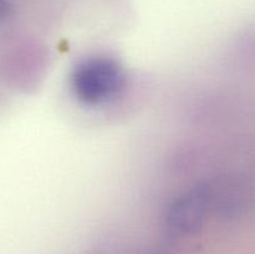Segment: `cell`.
<instances>
[{"label": "cell", "instance_id": "cell-1", "mask_svg": "<svg viewBox=\"0 0 255 254\" xmlns=\"http://www.w3.org/2000/svg\"><path fill=\"white\" fill-rule=\"evenodd\" d=\"M75 96L89 106H101L115 101L126 87L125 70L109 56H91L75 66L71 75Z\"/></svg>", "mask_w": 255, "mask_h": 254}, {"label": "cell", "instance_id": "cell-2", "mask_svg": "<svg viewBox=\"0 0 255 254\" xmlns=\"http://www.w3.org/2000/svg\"><path fill=\"white\" fill-rule=\"evenodd\" d=\"M204 201L201 194L189 193L176 201L167 216V224L171 232L178 236L194 233L202 226Z\"/></svg>", "mask_w": 255, "mask_h": 254}, {"label": "cell", "instance_id": "cell-3", "mask_svg": "<svg viewBox=\"0 0 255 254\" xmlns=\"http://www.w3.org/2000/svg\"><path fill=\"white\" fill-rule=\"evenodd\" d=\"M7 10H9V6H7L6 0H0V19L6 15Z\"/></svg>", "mask_w": 255, "mask_h": 254}]
</instances>
